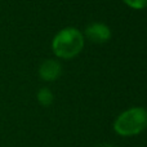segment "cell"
Listing matches in <instances>:
<instances>
[{"label":"cell","instance_id":"obj_1","mask_svg":"<svg viewBox=\"0 0 147 147\" xmlns=\"http://www.w3.org/2000/svg\"><path fill=\"white\" fill-rule=\"evenodd\" d=\"M84 48V35L75 27H66L56 34L52 40V49L57 57L71 59Z\"/></svg>","mask_w":147,"mask_h":147},{"label":"cell","instance_id":"obj_2","mask_svg":"<svg viewBox=\"0 0 147 147\" xmlns=\"http://www.w3.org/2000/svg\"><path fill=\"white\" fill-rule=\"evenodd\" d=\"M147 128V110L143 107H132L116 117L114 130L121 137H132L142 133Z\"/></svg>","mask_w":147,"mask_h":147},{"label":"cell","instance_id":"obj_3","mask_svg":"<svg viewBox=\"0 0 147 147\" xmlns=\"http://www.w3.org/2000/svg\"><path fill=\"white\" fill-rule=\"evenodd\" d=\"M85 38L94 44H103L111 38V28L101 22L92 23L85 28Z\"/></svg>","mask_w":147,"mask_h":147},{"label":"cell","instance_id":"obj_4","mask_svg":"<svg viewBox=\"0 0 147 147\" xmlns=\"http://www.w3.org/2000/svg\"><path fill=\"white\" fill-rule=\"evenodd\" d=\"M62 66L56 59H47L39 67V76L44 81H54L61 76Z\"/></svg>","mask_w":147,"mask_h":147},{"label":"cell","instance_id":"obj_5","mask_svg":"<svg viewBox=\"0 0 147 147\" xmlns=\"http://www.w3.org/2000/svg\"><path fill=\"white\" fill-rule=\"evenodd\" d=\"M38 101H39V103L44 107L51 106L54 101L53 92H52L49 88H41L40 90L38 92Z\"/></svg>","mask_w":147,"mask_h":147},{"label":"cell","instance_id":"obj_6","mask_svg":"<svg viewBox=\"0 0 147 147\" xmlns=\"http://www.w3.org/2000/svg\"><path fill=\"white\" fill-rule=\"evenodd\" d=\"M123 1L132 9L141 10L147 8V0H123Z\"/></svg>","mask_w":147,"mask_h":147},{"label":"cell","instance_id":"obj_7","mask_svg":"<svg viewBox=\"0 0 147 147\" xmlns=\"http://www.w3.org/2000/svg\"><path fill=\"white\" fill-rule=\"evenodd\" d=\"M93 147H115L111 143H98V145H94Z\"/></svg>","mask_w":147,"mask_h":147}]
</instances>
